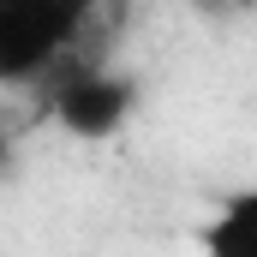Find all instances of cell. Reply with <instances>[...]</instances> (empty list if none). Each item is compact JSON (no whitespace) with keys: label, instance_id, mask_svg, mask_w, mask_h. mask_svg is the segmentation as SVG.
<instances>
[{"label":"cell","instance_id":"cell-1","mask_svg":"<svg viewBox=\"0 0 257 257\" xmlns=\"http://www.w3.org/2000/svg\"><path fill=\"white\" fill-rule=\"evenodd\" d=\"M102 0H0V90L48 84L84 42Z\"/></svg>","mask_w":257,"mask_h":257},{"label":"cell","instance_id":"cell-2","mask_svg":"<svg viewBox=\"0 0 257 257\" xmlns=\"http://www.w3.org/2000/svg\"><path fill=\"white\" fill-rule=\"evenodd\" d=\"M48 114H54V126H60L66 138H78V144H108V138L126 132V120L138 114V84H132L126 72L102 66V60L72 54V60L48 78Z\"/></svg>","mask_w":257,"mask_h":257},{"label":"cell","instance_id":"cell-3","mask_svg":"<svg viewBox=\"0 0 257 257\" xmlns=\"http://www.w3.org/2000/svg\"><path fill=\"white\" fill-rule=\"evenodd\" d=\"M197 245H203V257H257V186H239L221 197L209 209Z\"/></svg>","mask_w":257,"mask_h":257},{"label":"cell","instance_id":"cell-4","mask_svg":"<svg viewBox=\"0 0 257 257\" xmlns=\"http://www.w3.org/2000/svg\"><path fill=\"white\" fill-rule=\"evenodd\" d=\"M6 174H12V132L0 126V180H6Z\"/></svg>","mask_w":257,"mask_h":257}]
</instances>
